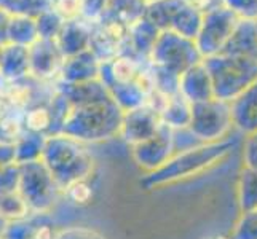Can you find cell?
<instances>
[{
  "label": "cell",
  "instance_id": "24",
  "mask_svg": "<svg viewBox=\"0 0 257 239\" xmlns=\"http://www.w3.org/2000/svg\"><path fill=\"white\" fill-rule=\"evenodd\" d=\"M238 206L241 214L257 209V169L243 166L238 177Z\"/></svg>",
  "mask_w": 257,
  "mask_h": 239
},
{
  "label": "cell",
  "instance_id": "27",
  "mask_svg": "<svg viewBox=\"0 0 257 239\" xmlns=\"http://www.w3.org/2000/svg\"><path fill=\"white\" fill-rule=\"evenodd\" d=\"M35 20H37L39 39H45V40H56L66 23L53 8L45 13H42L40 16L35 18Z\"/></svg>",
  "mask_w": 257,
  "mask_h": 239
},
{
  "label": "cell",
  "instance_id": "5",
  "mask_svg": "<svg viewBox=\"0 0 257 239\" xmlns=\"http://www.w3.org/2000/svg\"><path fill=\"white\" fill-rule=\"evenodd\" d=\"M146 18L155 28L195 40L203 21V10L184 0H158L147 5Z\"/></svg>",
  "mask_w": 257,
  "mask_h": 239
},
{
  "label": "cell",
  "instance_id": "13",
  "mask_svg": "<svg viewBox=\"0 0 257 239\" xmlns=\"http://www.w3.org/2000/svg\"><path fill=\"white\" fill-rule=\"evenodd\" d=\"M128 29L123 26L96 21L93 23L90 51L97 58L99 63H107L121 55L123 45H125Z\"/></svg>",
  "mask_w": 257,
  "mask_h": 239
},
{
  "label": "cell",
  "instance_id": "3",
  "mask_svg": "<svg viewBox=\"0 0 257 239\" xmlns=\"http://www.w3.org/2000/svg\"><path fill=\"white\" fill-rule=\"evenodd\" d=\"M42 161L63 191L67 185L82 179H91L94 159L83 142L64 134L47 139Z\"/></svg>",
  "mask_w": 257,
  "mask_h": 239
},
{
  "label": "cell",
  "instance_id": "20",
  "mask_svg": "<svg viewBox=\"0 0 257 239\" xmlns=\"http://www.w3.org/2000/svg\"><path fill=\"white\" fill-rule=\"evenodd\" d=\"M147 5L146 0H109L102 16L97 21L113 23L128 29L146 18Z\"/></svg>",
  "mask_w": 257,
  "mask_h": 239
},
{
  "label": "cell",
  "instance_id": "37",
  "mask_svg": "<svg viewBox=\"0 0 257 239\" xmlns=\"http://www.w3.org/2000/svg\"><path fill=\"white\" fill-rule=\"evenodd\" d=\"M147 4H152V2H158V0H146Z\"/></svg>",
  "mask_w": 257,
  "mask_h": 239
},
{
  "label": "cell",
  "instance_id": "25",
  "mask_svg": "<svg viewBox=\"0 0 257 239\" xmlns=\"http://www.w3.org/2000/svg\"><path fill=\"white\" fill-rule=\"evenodd\" d=\"M55 0H0V10L10 16L24 15L37 18L53 8Z\"/></svg>",
  "mask_w": 257,
  "mask_h": 239
},
{
  "label": "cell",
  "instance_id": "16",
  "mask_svg": "<svg viewBox=\"0 0 257 239\" xmlns=\"http://www.w3.org/2000/svg\"><path fill=\"white\" fill-rule=\"evenodd\" d=\"M233 126L243 136L257 132V82L230 102Z\"/></svg>",
  "mask_w": 257,
  "mask_h": 239
},
{
  "label": "cell",
  "instance_id": "38",
  "mask_svg": "<svg viewBox=\"0 0 257 239\" xmlns=\"http://www.w3.org/2000/svg\"><path fill=\"white\" fill-rule=\"evenodd\" d=\"M216 239H233L232 236H230V237H216Z\"/></svg>",
  "mask_w": 257,
  "mask_h": 239
},
{
  "label": "cell",
  "instance_id": "17",
  "mask_svg": "<svg viewBox=\"0 0 257 239\" xmlns=\"http://www.w3.org/2000/svg\"><path fill=\"white\" fill-rule=\"evenodd\" d=\"M91 31H93V23L83 20V18L82 20L66 21L63 29H61V34L56 39L61 51L64 53V56L70 58L78 55V53L90 50Z\"/></svg>",
  "mask_w": 257,
  "mask_h": 239
},
{
  "label": "cell",
  "instance_id": "26",
  "mask_svg": "<svg viewBox=\"0 0 257 239\" xmlns=\"http://www.w3.org/2000/svg\"><path fill=\"white\" fill-rule=\"evenodd\" d=\"M94 198V187L91 179H82L74 183L67 185L63 190V199H66L70 204L77 207L88 206Z\"/></svg>",
  "mask_w": 257,
  "mask_h": 239
},
{
  "label": "cell",
  "instance_id": "33",
  "mask_svg": "<svg viewBox=\"0 0 257 239\" xmlns=\"http://www.w3.org/2000/svg\"><path fill=\"white\" fill-rule=\"evenodd\" d=\"M10 21V15L5 13L4 10H0V42H7V26Z\"/></svg>",
  "mask_w": 257,
  "mask_h": 239
},
{
  "label": "cell",
  "instance_id": "2",
  "mask_svg": "<svg viewBox=\"0 0 257 239\" xmlns=\"http://www.w3.org/2000/svg\"><path fill=\"white\" fill-rule=\"evenodd\" d=\"M235 145L236 139L227 137L224 140H219V142L201 144L198 147L184 150V152L176 153L160 169L146 174L144 179L141 180V185L146 190H152L176 183L192 175H198L222 161Z\"/></svg>",
  "mask_w": 257,
  "mask_h": 239
},
{
  "label": "cell",
  "instance_id": "35",
  "mask_svg": "<svg viewBox=\"0 0 257 239\" xmlns=\"http://www.w3.org/2000/svg\"><path fill=\"white\" fill-rule=\"evenodd\" d=\"M8 226H10V222H7V220L2 215H0V239L5 237V233H7Z\"/></svg>",
  "mask_w": 257,
  "mask_h": 239
},
{
  "label": "cell",
  "instance_id": "30",
  "mask_svg": "<svg viewBox=\"0 0 257 239\" xmlns=\"http://www.w3.org/2000/svg\"><path fill=\"white\" fill-rule=\"evenodd\" d=\"M55 10L64 21H74L83 18V0H55Z\"/></svg>",
  "mask_w": 257,
  "mask_h": 239
},
{
  "label": "cell",
  "instance_id": "32",
  "mask_svg": "<svg viewBox=\"0 0 257 239\" xmlns=\"http://www.w3.org/2000/svg\"><path fill=\"white\" fill-rule=\"evenodd\" d=\"M243 163L246 167L257 169V132L244 136L243 144Z\"/></svg>",
  "mask_w": 257,
  "mask_h": 239
},
{
  "label": "cell",
  "instance_id": "19",
  "mask_svg": "<svg viewBox=\"0 0 257 239\" xmlns=\"http://www.w3.org/2000/svg\"><path fill=\"white\" fill-rule=\"evenodd\" d=\"M29 75V48L5 42L0 50V78L5 82H15Z\"/></svg>",
  "mask_w": 257,
  "mask_h": 239
},
{
  "label": "cell",
  "instance_id": "18",
  "mask_svg": "<svg viewBox=\"0 0 257 239\" xmlns=\"http://www.w3.org/2000/svg\"><path fill=\"white\" fill-rule=\"evenodd\" d=\"M101 63L93 53L88 50L75 56L66 58V63L61 70V83H85L99 78Z\"/></svg>",
  "mask_w": 257,
  "mask_h": 239
},
{
  "label": "cell",
  "instance_id": "34",
  "mask_svg": "<svg viewBox=\"0 0 257 239\" xmlns=\"http://www.w3.org/2000/svg\"><path fill=\"white\" fill-rule=\"evenodd\" d=\"M197 5L203 10V13L208 12V10H212V8L216 7H220L222 5V0H198Z\"/></svg>",
  "mask_w": 257,
  "mask_h": 239
},
{
  "label": "cell",
  "instance_id": "10",
  "mask_svg": "<svg viewBox=\"0 0 257 239\" xmlns=\"http://www.w3.org/2000/svg\"><path fill=\"white\" fill-rule=\"evenodd\" d=\"M158 94L152 97V101L138 109H133L123 113V123L120 137L133 147L155 136L158 129L163 126L160 110H158Z\"/></svg>",
  "mask_w": 257,
  "mask_h": 239
},
{
  "label": "cell",
  "instance_id": "4",
  "mask_svg": "<svg viewBox=\"0 0 257 239\" xmlns=\"http://www.w3.org/2000/svg\"><path fill=\"white\" fill-rule=\"evenodd\" d=\"M211 75L214 97L232 102L235 97L257 82V59L219 53L203 59Z\"/></svg>",
  "mask_w": 257,
  "mask_h": 239
},
{
  "label": "cell",
  "instance_id": "7",
  "mask_svg": "<svg viewBox=\"0 0 257 239\" xmlns=\"http://www.w3.org/2000/svg\"><path fill=\"white\" fill-rule=\"evenodd\" d=\"M189 129L203 144L219 142L230 137L233 126L232 104L228 101L212 99L192 104V117Z\"/></svg>",
  "mask_w": 257,
  "mask_h": 239
},
{
  "label": "cell",
  "instance_id": "23",
  "mask_svg": "<svg viewBox=\"0 0 257 239\" xmlns=\"http://www.w3.org/2000/svg\"><path fill=\"white\" fill-rule=\"evenodd\" d=\"M39 40L37 20L32 16L16 15L10 16L7 26V42L29 48Z\"/></svg>",
  "mask_w": 257,
  "mask_h": 239
},
{
  "label": "cell",
  "instance_id": "28",
  "mask_svg": "<svg viewBox=\"0 0 257 239\" xmlns=\"http://www.w3.org/2000/svg\"><path fill=\"white\" fill-rule=\"evenodd\" d=\"M222 5L238 20L257 23V0H222Z\"/></svg>",
  "mask_w": 257,
  "mask_h": 239
},
{
  "label": "cell",
  "instance_id": "1",
  "mask_svg": "<svg viewBox=\"0 0 257 239\" xmlns=\"http://www.w3.org/2000/svg\"><path fill=\"white\" fill-rule=\"evenodd\" d=\"M123 113L125 112L110 94L86 104L72 105L61 134L83 144L105 142L120 137Z\"/></svg>",
  "mask_w": 257,
  "mask_h": 239
},
{
  "label": "cell",
  "instance_id": "15",
  "mask_svg": "<svg viewBox=\"0 0 257 239\" xmlns=\"http://www.w3.org/2000/svg\"><path fill=\"white\" fill-rule=\"evenodd\" d=\"M179 93L190 104H198L214 97V88H212L211 75L205 63H198L197 66L190 67L181 75Z\"/></svg>",
  "mask_w": 257,
  "mask_h": 239
},
{
  "label": "cell",
  "instance_id": "12",
  "mask_svg": "<svg viewBox=\"0 0 257 239\" xmlns=\"http://www.w3.org/2000/svg\"><path fill=\"white\" fill-rule=\"evenodd\" d=\"M29 63L34 78L45 83H58L66 56L56 40L39 39L29 47Z\"/></svg>",
  "mask_w": 257,
  "mask_h": 239
},
{
  "label": "cell",
  "instance_id": "36",
  "mask_svg": "<svg viewBox=\"0 0 257 239\" xmlns=\"http://www.w3.org/2000/svg\"><path fill=\"white\" fill-rule=\"evenodd\" d=\"M184 2H190V4H197L198 0H184Z\"/></svg>",
  "mask_w": 257,
  "mask_h": 239
},
{
  "label": "cell",
  "instance_id": "6",
  "mask_svg": "<svg viewBox=\"0 0 257 239\" xmlns=\"http://www.w3.org/2000/svg\"><path fill=\"white\" fill-rule=\"evenodd\" d=\"M21 169V191L34 214H51L63 191L53 179L42 159L20 163Z\"/></svg>",
  "mask_w": 257,
  "mask_h": 239
},
{
  "label": "cell",
  "instance_id": "31",
  "mask_svg": "<svg viewBox=\"0 0 257 239\" xmlns=\"http://www.w3.org/2000/svg\"><path fill=\"white\" fill-rule=\"evenodd\" d=\"M58 239H105V236L88 226H66L59 229Z\"/></svg>",
  "mask_w": 257,
  "mask_h": 239
},
{
  "label": "cell",
  "instance_id": "22",
  "mask_svg": "<svg viewBox=\"0 0 257 239\" xmlns=\"http://www.w3.org/2000/svg\"><path fill=\"white\" fill-rule=\"evenodd\" d=\"M230 56H243L257 59V24L254 21H241L235 28L232 37L220 51Z\"/></svg>",
  "mask_w": 257,
  "mask_h": 239
},
{
  "label": "cell",
  "instance_id": "14",
  "mask_svg": "<svg viewBox=\"0 0 257 239\" xmlns=\"http://www.w3.org/2000/svg\"><path fill=\"white\" fill-rule=\"evenodd\" d=\"M160 34H162L160 29L155 28L147 18H143V20L133 24L131 28H128L121 55L149 63L150 55H152L154 47L158 37H160Z\"/></svg>",
  "mask_w": 257,
  "mask_h": 239
},
{
  "label": "cell",
  "instance_id": "39",
  "mask_svg": "<svg viewBox=\"0 0 257 239\" xmlns=\"http://www.w3.org/2000/svg\"><path fill=\"white\" fill-rule=\"evenodd\" d=\"M2 45H4V43H2V42H0V50H2Z\"/></svg>",
  "mask_w": 257,
  "mask_h": 239
},
{
  "label": "cell",
  "instance_id": "21",
  "mask_svg": "<svg viewBox=\"0 0 257 239\" xmlns=\"http://www.w3.org/2000/svg\"><path fill=\"white\" fill-rule=\"evenodd\" d=\"M158 110H160L162 123L165 126L171 129L189 128L192 117V104L181 93L166 97L160 96Z\"/></svg>",
  "mask_w": 257,
  "mask_h": 239
},
{
  "label": "cell",
  "instance_id": "8",
  "mask_svg": "<svg viewBox=\"0 0 257 239\" xmlns=\"http://www.w3.org/2000/svg\"><path fill=\"white\" fill-rule=\"evenodd\" d=\"M201 61L203 56L195 45V40L171 31H163L155 43L149 63L150 66L181 77L185 70L197 66Z\"/></svg>",
  "mask_w": 257,
  "mask_h": 239
},
{
  "label": "cell",
  "instance_id": "40",
  "mask_svg": "<svg viewBox=\"0 0 257 239\" xmlns=\"http://www.w3.org/2000/svg\"><path fill=\"white\" fill-rule=\"evenodd\" d=\"M255 24H257V23H255Z\"/></svg>",
  "mask_w": 257,
  "mask_h": 239
},
{
  "label": "cell",
  "instance_id": "9",
  "mask_svg": "<svg viewBox=\"0 0 257 239\" xmlns=\"http://www.w3.org/2000/svg\"><path fill=\"white\" fill-rule=\"evenodd\" d=\"M238 23L240 20L236 18V15H233L224 5L203 13L201 28L198 35L195 37V45H197L203 59L216 56L224 50Z\"/></svg>",
  "mask_w": 257,
  "mask_h": 239
},
{
  "label": "cell",
  "instance_id": "29",
  "mask_svg": "<svg viewBox=\"0 0 257 239\" xmlns=\"http://www.w3.org/2000/svg\"><path fill=\"white\" fill-rule=\"evenodd\" d=\"M233 239H257V209L241 214L232 233Z\"/></svg>",
  "mask_w": 257,
  "mask_h": 239
},
{
  "label": "cell",
  "instance_id": "11",
  "mask_svg": "<svg viewBox=\"0 0 257 239\" xmlns=\"http://www.w3.org/2000/svg\"><path fill=\"white\" fill-rule=\"evenodd\" d=\"M131 155L136 164L147 174L160 169L174 156V131L163 125L155 136L133 145Z\"/></svg>",
  "mask_w": 257,
  "mask_h": 239
}]
</instances>
